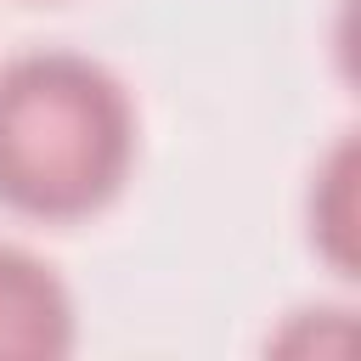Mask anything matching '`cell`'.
<instances>
[{"label": "cell", "instance_id": "cell-1", "mask_svg": "<svg viewBox=\"0 0 361 361\" xmlns=\"http://www.w3.org/2000/svg\"><path fill=\"white\" fill-rule=\"evenodd\" d=\"M135 113L107 68L34 51L0 68V203L34 220L96 214L130 175Z\"/></svg>", "mask_w": 361, "mask_h": 361}, {"label": "cell", "instance_id": "cell-2", "mask_svg": "<svg viewBox=\"0 0 361 361\" xmlns=\"http://www.w3.org/2000/svg\"><path fill=\"white\" fill-rule=\"evenodd\" d=\"M73 344V299L45 259L0 243V361H51Z\"/></svg>", "mask_w": 361, "mask_h": 361}, {"label": "cell", "instance_id": "cell-3", "mask_svg": "<svg viewBox=\"0 0 361 361\" xmlns=\"http://www.w3.org/2000/svg\"><path fill=\"white\" fill-rule=\"evenodd\" d=\"M310 220H316V237H322L327 259L338 271H350V237H355V147L350 141L322 169L316 197H310Z\"/></svg>", "mask_w": 361, "mask_h": 361}]
</instances>
